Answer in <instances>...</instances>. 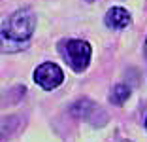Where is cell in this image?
Here are the masks:
<instances>
[{"label":"cell","mask_w":147,"mask_h":142,"mask_svg":"<svg viewBox=\"0 0 147 142\" xmlns=\"http://www.w3.org/2000/svg\"><path fill=\"white\" fill-rule=\"evenodd\" d=\"M36 29V15L32 10L21 8L17 12H13L2 25V34L0 38L13 42L17 46L25 47V44L30 40V36L34 34Z\"/></svg>","instance_id":"cell-1"},{"label":"cell","mask_w":147,"mask_h":142,"mask_svg":"<svg viewBox=\"0 0 147 142\" xmlns=\"http://www.w3.org/2000/svg\"><path fill=\"white\" fill-rule=\"evenodd\" d=\"M59 51H61V55L64 57L66 63L76 72H83L89 66L91 55H92L91 46L85 40H66V42H61Z\"/></svg>","instance_id":"cell-2"},{"label":"cell","mask_w":147,"mask_h":142,"mask_svg":"<svg viewBox=\"0 0 147 142\" xmlns=\"http://www.w3.org/2000/svg\"><path fill=\"white\" fill-rule=\"evenodd\" d=\"M34 82L38 83L42 89L45 91H51L57 89L64 82V72L59 65L55 63H42L38 68L34 70Z\"/></svg>","instance_id":"cell-3"},{"label":"cell","mask_w":147,"mask_h":142,"mask_svg":"<svg viewBox=\"0 0 147 142\" xmlns=\"http://www.w3.org/2000/svg\"><path fill=\"white\" fill-rule=\"evenodd\" d=\"M106 25L109 27V29L113 30H121V29H126V27L130 25V13L126 12L125 8H119V6H115V8L108 10V13H106L104 17Z\"/></svg>","instance_id":"cell-4"},{"label":"cell","mask_w":147,"mask_h":142,"mask_svg":"<svg viewBox=\"0 0 147 142\" xmlns=\"http://www.w3.org/2000/svg\"><path fill=\"white\" fill-rule=\"evenodd\" d=\"M130 97V89L126 85H115L111 91V95H109V102L115 104V106H121L123 102H126V99Z\"/></svg>","instance_id":"cell-5"},{"label":"cell","mask_w":147,"mask_h":142,"mask_svg":"<svg viewBox=\"0 0 147 142\" xmlns=\"http://www.w3.org/2000/svg\"><path fill=\"white\" fill-rule=\"evenodd\" d=\"M145 55H147V42H145Z\"/></svg>","instance_id":"cell-6"},{"label":"cell","mask_w":147,"mask_h":142,"mask_svg":"<svg viewBox=\"0 0 147 142\" xmlns=\"http://www.w3.org/2000/svg\"><path fill=\"white\" fill-rule=\"evenodd\" d=\"M145 127H147V117H145Z\"/></svg>","instance_id":"cell-7"},{"label":"cell","mask_w":147,"mask_h":142,"mask_svg":"<svg viewBox=\"0 0 147 142\" xmlns=\"http://www.w3.org/2000/svg\"><path fill=\"white\" fill-rule=\"evenodd\" d=\"M87 2H92V0H87Z\"/></svg>","instance_id":"cell-8"}]
</instances>
